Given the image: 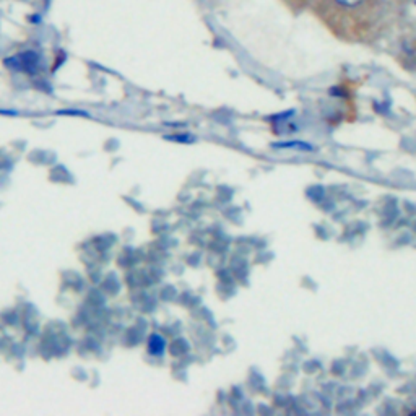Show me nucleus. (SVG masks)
Here are the masks:
<instances>
[{
    "instance_id": "4",
    "label": "nucleus",
    "mask_w": 416,
    "mask_h": 416,
    "mask_svg": "<svg viewBox=\"0 0 416 416\" xmlns=\"http://www.w3.org/2000/svg\"><path fill=\"white\" fill-rule=\"evenodd\" d=\"M335 2L338 3V6L345 7V8H355L361 6V3L364 2V0H335Z\"/></svg>"
},
{
    "instance_id": "2",
    "label": "nucleus",
    "mask_w": 416,
    "mask_h": 416,
    "mask_svg": "<svg viewBox=\"0 0 416 416\" xmlns=\"http://www.w3.org/2000/svg\"><path fill=\"white\" fill-rule=\"evenodd\" d=\"M165 348H166L165 338L158 335V333H153L150 340H148V353L153 356H161L163 353H165Z\"/></svg>"
},
{
    "instance_id": "3",
    "label": "nucleus",
    "mask_w": 416,
    "mask_h": 416,
    "mask_svg": "<svg viewBox=\"0 0 416 416\" xmlns=\"http://www.w3.org/2000/svg\"><path fill=\"white\" fill-rule=\"evenodd\" d=\"M275 147L280 148H300V150H312L311 145H307L304 142H284V143H278Z\"/></svg>"
},
{
    "instance_id": "1",
    "label": "nucleus",
    "mask_w": 416,
    "mask_h": 416,
    "mask_svg": "<svg viewBox=\"0 0 416 416\" xmlns=\"http://www.w3.org/2000/svg\"><path fill=\"white\" fill-rule=\"evenodd\" d=\"M6 65L8 69H15L26 72V74H34L39 69V56L34 51H26L18 54L15 57L6 59Z\"/></svg>"
}]
</instances>
